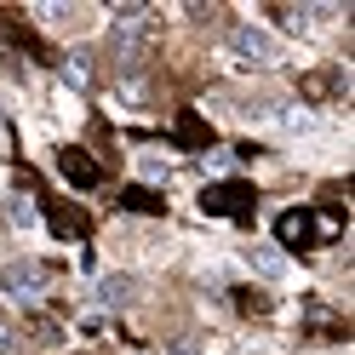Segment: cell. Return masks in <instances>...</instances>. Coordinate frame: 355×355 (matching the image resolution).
<instances>
[{
  "label": "cell",
  "mask_w": 355,
  "mask_h": 355,
  "mask_svg": "<svg viewBox=\"0 0 355 355\" xmlns=\"http://www.w3.org/2000/svg\"><path fill=\"white\" fill-rule=\"evenodd\" d=\"M230 52H235V63H247V69H270V63H281V46H275V35L263 24H235L230 29Z\"/></svg>",
  "instance_id": "1"
},
{
  "label": "cell",
  "mask_w": 355,
  "mask_h": 355,
  "mask_svg": "<svg viewBox=\"0 0 355 355\" xmlns=\"http://www.w3.org/2000/svg\"><path fill=\"white\" fill-rule=\"evenodd\" d=\"M332 235V230H338V218H332V212H281V224H275V235L286 241V247H309V235Z\"/></svg>",
  "instance_id": "2"
},
{
  "label": "cell",
  "mask_w": 355,
  "mask_h": 355,
  "mask_svg": "<svg viewBox=\"0 0 355 355\" xmlns=\"http://www.w3.org/2000/svg\"><path fill=\"white\" fill-rule=\"evenodd\" d=\"M149 35H155V24H149V17H132V24H115V29H109V52H115V58L126 63V69H132V63L144 58Z\"/></svg>",
  "instance_id": "3"
},
{
  "label": "cell",
  "mask_w": 355,
  "mask_h": 355,
  "mask_svg": "<svg viewBox=\"0 0 355 355\" xmlns=\"http://www.w3.org/2000/svg\"><path fill=\"white\" fill-rule=\"evenodd\" d=\"M258 207V195L247 189V184H212L207 195H201V212H230V218H247Z\"/></svg>",
  "instance_id": "4"
},
{
  "label": "cell",
  "mask_w": 355,
  "mask_h": 355,
  "mask_svg": "<svg viewBox=\"0 0 355 355\" xmlns=\"http://www.w3.org/2000/svg\"><path fill=\"white\" fill-rule=\"evenodd\" d=\"M132 298H138V281H132V275H121V270L98 275V304H103V309H126Z\"/></svg>",
  "instance_id": "5"
},
{
  "label": "cell",
  "mask_w": 355,
  "mask_h": 355,
  "mask_svg": "<svg viewBox=\"0 0 355 355\" xmlns=\"http://www.w3.org/2000/svg\"><path fill=\"white\" fill-rule=\"evenodd\" d=\"M40 281H46V270H35V263H12V270H6V293L17 304H35L40 298Z\"/></svg>",
  "instance_id": "6"
},
{
  "label": "cell",
  "mask_w": 355,
  "mask_h": 355,
  "mask_svg": "<svg viewBox=\"0 0 355 355\" xmlns=\"http://www.w3.org/2000/svg\"><path fill=\"white\" fill-rule=\"evenodd\" d=\"M58 166H63V178H69V184H80V189H92L98 184V161H92V155H86V149H63L58 155Z\"/></svg>",
  "instance_id": "7"
},
{
  "label": "cell",
  "mask_w": 355,
  "mask_h": 355,
  "mask_svg": "<svg viewBox=\"0 0 355 355\" xmlns=\"http://www.w3.org/2000/svg\"><path fill=\"white\" fill-rule=\"evenodd\" d=\"M270 121L286 132V138H304V132H315V115H309V109H293V103H270Z\"/></svg>",
  "instance_id": "8"
},
{
  "label": "cell",
  "mask_w": 355,
  "mask_h": 355,
  "mask_svg": "<svg viewBox=\"0 0 355 355\" xmlns=\"http://www.w3.org/2000/svg\"><path fill=\"white\" fill-rule=\"evenodd\" d=\"M178 138H184L189 149H207V121L195 115V109H184V115H178Z\"/></svg>",
  "instance_id": "9"
},
{
  "label": "cell",
  "mask_w": 355,
  "mask_h": 355,
  "mask_svg": "<svg viewBox=\"0 0 355 355\" xmlns=\"http://www.w3.org/2000/svg\"><path fill=\"white\" fill-rule=\"evenodd\" d=\"M6 218H12L17 230H35V224H40V207L29 201V195H12V201H6Z\"/></svg>",
  "instance_id": "10"
},
{
  "label": "cell",
  "mask_w": 355,
  "mask_h": 355,
  "mask_svg": "<svg viewBox=\"0 0 355 355\" xmlns=\"http://www.w3.org/2000/svg\"><path fill=\"white\" fill-rule=\"evenodd\" d=\"M126 207L132 212H161V195H155L149 184H138V189H126Z\"/></svg>",
  "instance_id": "11"
},
{
  "label": "cell",
  "mask_w": 355,
  "mask_h": 355,
  "mask_svg": "<svg viewBox=\"0 0 355 355\" xmlns=\"http://www.w3.org/2000/svg\"><path fill=\"white\" fill-rule=\"evenodd\" d=\"M52 230H58V235H86V218L69 212V207H58V212H52Z\"/></svg>",
  "instance_id": "12"
},
{
  "label": "cell",
  "mask_w": 355,
  "mask_h": 355,
  "mask_svg": "<svg viewBox=\"0 0 355 355\" xmlns=\"http://www.w3.org/2000/svg\"><path fill=\"white\" fill-rule=\"evenodd\" d=\"M63 80H69V86H86V80H92V69H86V52H69V58H63Z\"/></svg>",
  "instance_id": "13"
},
{
  "label": "cell",
  "mask_w": 355,
  "mask_h": 355,
  "mask_svg": "<svg viewBox=\"0 0 355 355\" xmlns=\"http://www.w3.org/2000/svg\"><path fill=\"white\" fill-rule=\"evenodd\" d=\"M281 24H286V29H298V35H304L309 24H315V17H309V6H281Z\"/></svg>",
  "instance_id": "14"
},
{
  "label": "cell",
  "mask_w": 355,
  "mask_h": 355,
  "mask_svg": "<svg viewBox=\"0 0 355 355\" xmlns=\"http://www.w3.org/2000/svg\"><path fill=\"white\" fill-rule=\"evenodd\" d=\"M252 270L258 275H281V252H252Z\"/></svg>",
  "instance_id": "15"
},
{
  "label": "cell",
  "mask_w": 355,
  "mask_h": 355,
  "mask_svg": "<svg viewBox=\"0 0 355 355\" xmlns=\"http://www.w3.org/2000/svg\"><path fill=\"white\" fill-rule=\"evenodd\" d=\"M35 12H40V24H52V29L63 24V17H69V6H35Z\"/></svg>",
  "instance_id": "16"
},
{
  "label": "cell",
  "mask_w": 355,
  "mask_h": 355,
  "mask_svg": "<svg viewBox=\"0 0 355 355\" xmlns=\"http://www.w3.org/2000/svg\"><path fill=\"white\" fill-rule=\"evenodd\" d=\"M207 166H212V172H230V166H235V155H230V149H212V155H207Z\"/></svg>",
  "instance_id": "17"
},
{
  "label": "cell",
  "mask_w": 355,
  "mask_h": 355,
  "mask_svg": "<svg viewBox=\"0 0 355 355\" xmlns=\"http://www.w3.org/2000/svg\"><path fill=\"white\" fill-rule=\"evenodd\" d=\"M166 355H201V344H195V338H172Z\"/></svg>",
  "instance_id": "18"
},
{
  "label": "cell",
  "mask_w": 355,
  "mask_h": 355,
  "mask_svg": "<svg viewBox=\"0 0 355 355\" xmlns=\"http://www.w3.org/2000/svg\"><path fill=\"white\" fill-rule=\"evenodd\" d=\"M6 349H12V332H6V327H0V355H6Z\"/></svg>",
  "instance_id": "19"
}]
</instances>
